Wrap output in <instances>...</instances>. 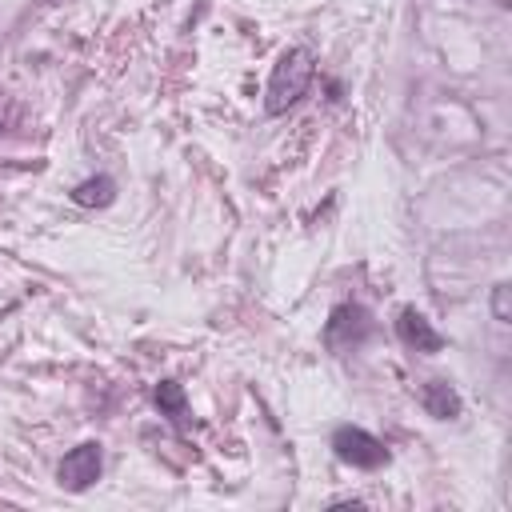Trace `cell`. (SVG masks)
I'll return each instance as SVG.
<instances>
[{"mask_svg": "<svg viewBox=\"0 0 512 512\" xmlns=\"http://www.w3.org/2000/svg\"><path fill=\"white\" fill-rule=\"evenodd\" d=\"M312 76H316V56L308 48H284L280 60L272 64V76H268V88H264V108L272 116L296 108L308 96Z\"/></svg>", "mask_w": 512, "mask_h": 512, "instance_id": "obj_1", "label": "cell"}, {"mask_svg": "<svg viewBox=\"0 0 512 512\" xmlns=\"http://www.w3.org/2000/svg\"><path fill=\"white\" fill-rule=\"evenodd\" d=\"M368 336H372V312L364 304H336L324 320V332H320V340L332 356L356 352Z\"/></svg>", "mask_w": 512, "mask_h": 512, "instance_id": "obj_2", "label": "cell"}, {"mask_svg": "<svg viewBox=\"0 0 512 512\" xmlns=\"http://www.w3.org/2000/svg\"><path fill=\"white\" fill-rule=\"evenodd\" d=\"M332 452H336L344 464L364 468V472L388 464V448H384L372 432H364V428H356V424H340V428L332 432Z\"/></svg>", "mask_w": 512, "mask_h": 512, "instance_id": "obj_3", "label": "cell"}, {"mask_svg": "<svg viewBox=\"0 0 512 512\" xmlns=\"http://www.w3.org/2000/svg\"><path fill=\"white\" fill-rule=\"evenodd\" d=\"M100 472H104V452H100L96 440L76 444V448L64 452V460L56 464V480H60V488H68V492L92 488V484L100 480Z\"/></svg>", "mask_w": 512, "mask_h": 512, "instance_id": "obj_4", "label": "cell"}, {"mask_svg": "<svg viewBox=\"0 0 512 512\" xmlns=\"http://www.w3.org/2000/svg\"><path fill=\"white\" fill-rule=\"evenodd\" d=\"M396 336H400V344H408L412 352H424V356H432V352H440L444 348V336L432 328V320L424 316V312H416V308H400V316H396Z\"/></svg>", "mask_w": 512, "mask_h": 512, "instance_id": "obj_5", "label": "cell"}, {"mask_svg": "<svg viewBox=\"0 0 512 512\" xmlns=\"http://www.w3.org/2000/svg\"><path fill=\"white\" fill-rule=\"evenodd\" d=\"M420 404H424V412H428L432 420H456L460 408H464L460 392H456L448 380H428V384L420 388Z\"/></svg>", "mask_w": 512, "mask_h": 512, "instance_id": "obj_6", "label": "cell"}, {"mask_svg": "<svg viewBox=\"0 0 512 512\" xmlns=\"http://www.w3.org/2000/svg\"><path fill=\"white\" fill-rule=\"evenodd\" d=\"M112 200H116L112 176H88L72 188V204H80V208H108Z\"/></svg>", "mask_w": 512, "mask_h": 512, "instance_id": "obj_7", "label": "cell"}, {"mask_svg": "<svg viewBox=\"0 0 512 512\" xmlns=\"http://www.w3.org/2000/svg\"><path fill=\"white\" fill-rule=\"evenodd\" d=\"M156 408L172 420V424H188V396H184V388L176 384V380H160L156 384Z\"/></svg>", "mask_w": 512, "mask_h": 512, "instance_id": "obj_8", "label": "cell"}, {"mask_svg": "<svg viewBox=\"0 0 512 512\" xmlns=\"http://www.w3.org/2000/svg\"><path fill=\"white\" fill-rule=\"evenodd\" d=\"M492 316H496L500 324L512 320V308H508V284H496V288H492Z\"/></svg>", "mask_w": 512, "mask_h": 512, "instance_id": "obj_9", "label": "cell"}, {"mask_svg": "<svg viewBox=\"0 0 512 512\" xmlns=\"http://www.w3.org/2000/svg\"><path fill=\"white\" fill-rule=\"evenodd\" d=\"M496 4H500V8H508V4H512V0H496Z\"/></svg>", "mask_w": 512, "mask_h": 512, "instance_id": "obj_10", "label": "cell"}, {"mask_svg": "<svg viewBox=\"0 0 512 512\" xmlns=\"http://www.w3.org/2000/svg\"><path fill=\"white\" fill-rule=\"evenodd\" d=\"M0 128H4V112H0Z\"/></svg>", "mask_w": 512, "mask_h": 512, "instance_id": "obj_11", "label": "cell"}]
</instances>
